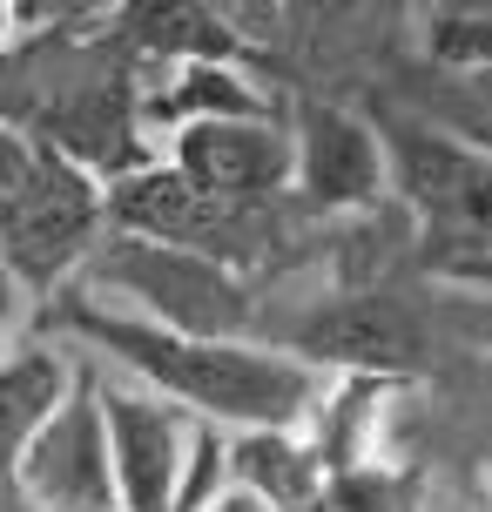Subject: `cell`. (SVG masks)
Segmentation results:
<instances>
[{"mask_svg": "<svg viewBox=\"0 0 492 512\" xmlns=\"http://www.w3.org/2000/svg\"><path fill=\"white\" fill-rule=\"evenodd\" d=\"M54 324L95 344L108 364L135 371L142 391L203 418L209 432H223V425L230 432H304L324 398V378L311 364L270 351L263 337H176L156 324H135L122 310L88 304L81 290L54 304Z\"/></svg>", "mask_w": 492, "mask_h": 512, "instance_id": "cell-1", "label": "cell"}, {"mask_svg": "<svg viewBox=\"0 0 492 512\" xmlns=\"http://www.w3.org/2000/svg\"><path fill=\"white\" fill-rule=\"evenodd\" d=\"M81 297L102 310H122L135 324H156L176 337H243L257 317L250 277L196 250H169V243H142V236L108 230L88 263L75 270Z\"/></svg>", "mask_w": 492, "mask_h": 512, "instance_id": "cell-2", "label": "cell"}, {"mask_svg": "<svg viewBox=\"0 0 492 512\" xmlns=\"http://www.w3.org/2000/svg\"><path fill=\"white\" fill-rule=\"evenodd\" d=\"M102 236H108L102 182L88 176L81 162L34 142L21 189L0 203V263H7L14 290L21 297L27 290L34 297H61V283L88 263V250Z\"/></svg>", "mask_w": 492, "mask_h": 512, "instance_id": "cell-3", "label": "cell"}, {"mask_svg": "<svg viewBox=\"0 0 492 512\" xmlns=\"http://www.w3.org/2000/svg\"><path fill=\"white\" fill-rule=\"evenodd\" d=\"M270 351L311 364L317 378H412L425 364V331L418 317L385 290H331L324 304H311Z\"/></svg>", "mask_w": 492, "mask_h": 512, "instance_id": "cell-4", "label": "cell"}, {"mask_svg": "<svg viewBox=\"0 0 492 512\" xmlns=\"http://www.w3.org/2000/svg\"><path fill=\"white\" fill-rule=\"evenodd\" d=\"M364 122L378 135V162H385V196L412 209V223H472L486 216V149L452 135V128L405 115V108H364Z\"/></svg>", "mask_w": 492, "mask_h": 512, "instance_id": "cell-5", "label": "cell"}, {"mask_svg": "<svg viewBox=\"0 0 492 512\" xmlns=\"http://www.w3.org/2000/svg\"><path fill=\"white\" fill-rule=\"evenodd\" d=\"M14 492L34 512H122L115 492V465H108V425L95 378L75 371L68 398L48 411V425L27 438L21 465H14Z\"/></svg>", "mask_w": 492, "mask_h": 512, "instance_id": "cell-6", "label": "cell"}, {"mask_svg": "<svg viewBox=\"0 0 492 512\" xmlns=\"http://www.w3.org/2000/svg\"><path fill=\"white\" fill-rule=\"evenodd\" d=\"M95 398H102L108 465H115L122 512H176L203 425H196L189 411H176L169 398L142 391V384H108V378H95Z\"/></svg>", "mask_w": 492, "mask_h": 512, "instance_id": "cell-7", "label": "cell"}, {"mask_svg": "<svg viewBox=\"0 0 492 512\" xmlns=\"http://www.w3.org/2000/svg\"><path fill=\"white\" fill-rule=\"evenodd\" d=\"M102 216L115 236H142V243H169V250H196L216 256V263H243L250 256V216L257 209H230V203H209L203 189L169 169V162H135L129 176L102 182Z\"/></svg>", "mask_w": 492, "mask_h": 512, "instance_id": "cell-8", "label": "cell"}, {"mask_svg": "<svg viewBox=\"0 0 492 512\" xmlns=\"http://www.w3.org/2000/svg\"><path fill=\"white\" fill-rule=\"evenodd\" d=\"M189 189L230 209H270L290 196V128L277 115H230V122H189L169 135L162 155Z\"/></svg>", "mask_w": 492, "mask_h": 512, "instance_id": "cell-9", "label": "cell"}, {"mask_svg": "<svg viewBox=\"0 0 492 512\" xmlns=\"http://www.w3.org/2000/svg\"><path fill=\"white\" fill-rule=\"evenodd\" d=\"M290 196L324 216H371L385 203V162L378 135L358 108L304 95L290 115Z\"/></svg>", "mask_w": 492, "mask_h": 512, "instance_id": "cell-10", "label": "cell"}, {"mask_svg": "<svg viewBox=\"0 0 492 512\" xmlns=\"http://www.w3.org/2000/svg\"><path fill=\"white\" fill-rule=\"evenodd\" d=\"M223 479L263 512H324V459L304 432H236L223 445Z\"/></svg>", "mask_w": 492, "mask_h": 512, "instance_id": "cell-11", "label": "cell"}, {"mask_svg": "<svg viewBox=\"0 0 492 512\" xmlns=\"http://www.w3.org/2000/svg\"><path fill=\"white\" fill-rule=\"evenodd\" d=\"M108 27L135 61H216V68H236L250 54L243 27L223 7H108Z\"/></svg>", "mask_w": 492, "mask_h": 512, "instance_id": "cell-12", "label": "cell"}, {"mask_svg": "<svg viewBox=\"0 0 492 512\" xmlns=\"http://www.w3.org/2000/svg\"><path fill=\"white\" fill-rule=\"evenodd\" d=\"M68 384H75V364L48 344H21L0 358V499H14V465L27 438L48 425V411L68 398Z\"/></svg>", "mask_w": 492, "mask_h": 512, "instance_id": "cell-13", "label": "cell"}, {"mask_svg": "<svg viewBox=\"0 0 492 512\" xmlns=\"http://www.w3.org/2000/svg\"><path fill=\"white\" fill-rule=\"evenodd\" d=\"M324 512H425V472L385 459L324 472Z\"/></svg>", "mask_w": 492, "mask_h": 512, "instance_id": "cell-14", "label": "cell"}, {"mask_svg": "<svg viewBox=\"0 0 492 512\" xmlns=\"http://www.w3.org/2000/svg\"><path fill=\"white\" fill-rule=\"evenodd\" d=\"M412 34H418V54L432 68H452V75H479L492 61V14L486 7H418Z\"/></svg>", "mask_w": 492, "mask_h": 512, "instance_id": "cell-15", "label": "cell"}, {"mask_svg": "<svg viewBox=\"0 0 492 512\" xmlns=\"http://www.w3.org/2000/svg\"><path fill=\"white\" fill-rule=\"evenodd\" d=\"M412 256L418 270H432V277H452V283H486V216H472V223H412Z\"/></svg>", "mask_w": 492, "mask_h": 512, "instance_id": "cell-16", "label": "cell"}, {"mask_svg": "<svg viewBox=\"0 0 492 512\" xmlns=\"http://www.w3.org/2000/svg\"><path fill=\"white\" fill-rule=\"evenodd\" d=\"M27 155H34V142L27 135H14V128L0 122V203L21 189V176H27Z\"/></svg>", "mask_w": 492, "mask_h": 512, "instance_id": "cell-17", "label": "cell"}, {"mask_svg": "<svg viewBox=\"0 0 492 512\" xmlns=\"http://www.w3.org/2000/svg\"><path fill=\"white\" fill-rule=\"evenodd\" d=\"M41 21H48L41 7H21V0H0V61H7V54L21 48V41H27V34H34Z\"/></svg>", "mask_w": 492, "mask_h": 512, "instance_id": "cell-18", "label": "cell"}, {"mask_svg": "<svg viewBox=\"0 0 492 512\" xmlns=\"http://www.w3.org/2000/svg\"><path fill=\"white\" fill-rule=\"evenodd\" d=\"M196 512H263V506H257V499H250L243 486H230V479H223V486L209 492V499H203Z\"/></svg>", "mask_w": 492, "mask_h": 512, "instance_id": "cell-19", "label": "cell"}, {"mask_svg": "<svg viewBox=\"0 0 492 512\" xmlns=\"http://www.w3.org/2000/svg\"><path fill=\"white\" fill-rule=\"evenodd\" d=\"M14 310H21V290H14L7 263H0V358H7V331H14Z\"/></svg>", "mask_w": 492, "mask_h": 512, "instance_id": "cell-20", "label": "cell"}, {"mask_svg": "<svg viewBox=\"0 0 492 512\" xmlns=\"http://www.w3.org/2000/svg\"><path fill=\"white\" fill-rule=\"evenodd\" d=\"M0 512H34V506H27L21 492H14V499H0Z\"/></svg>", "mask_w": 492, "mask_h": 512, "instance_id": "cell-21", "label": "cell"}]
</instances>
